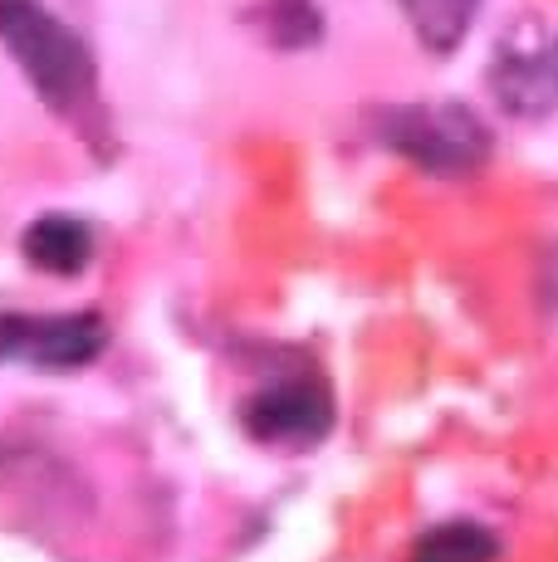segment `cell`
<instances>
[{"label": "cell", "mask_w": 558, "mask_h": 562, "mask_svg": "<svg viewBox=\"0 0 558 562\" xmlns=\"http://www.w3.org/2000/svg\"><path fill=\"white\" fill-rule=\"evenodd\" d=\"M412 5V20L436 49L456 45L466 35V20H470V0H406Z\"/></svg>", "instance_id": "52a82bcc"}, {"label": "cell", "mask_w": 558, "mask_h": 562, "mask_svg": "<svg viewBox=\"0 0 558 562\" xmlns=\"http://www.w3.org/2000/svg\"><path fill=\"white\" fill-rule=\"evenodd\" d=\"M245 426L265 440H314L328 426V396L319 386H275L245 406Z\"/></svg>", "instance_id": "3957f363"}, {"label": "cell", "mask_w": 558, "mask_h": 562, "mask_svg": "<svg viewBox=\"0 0 558 562\" xmlns=\"http://www.w3.org/2000/svg\"><path fill=\"white\" fill-rule=\"evenodd\" d=\"M10 328V348L30 352L35 362H55L74 367L89 362L103 348V323L99 318H55V323H5Z\"/></svg>", "instance_id": "277c9868"}, {"label": "cell", "mask_w": 558, "mask_h": 562, "mask_svg": "<svg viewBox=\"0 0 558 562\" xmlns=\"http://www.w3.org/2000/svg\"><path fill=\"white\" fill-rule=\"evenodd\" d=\"M25 259L45 274H79L83 259H89V231L69 215H45V221L30 225Z\"/></svg>", "instance_id": "5b68a950"}, {"label": "cell", "mask_w": 558, "mask_h": 562, "mask_svg": "<svg viewBox=\"0 0 558 562\" xmlns=\"http://www.w3.org/2000/svg\"><path fill=\"white\" fill-rule=\"evenodd\" d=\"M0 40L55 108H74L93 89V59L35 0H0Z\"/></svg>", "instance_id": "6da1fadb"}, {"label": "cell", "mask_w": 558, "mask_h": 562, "mask_svg": "<svg viewBox=\"0 0 558 562\" xmlns=\"http://www.w3.org/2000/svg\"><path fill=\"white\" fill-rule=\"evenodd\" d=\"M397 147L416 157L432 171H470L486 157V127L460 108H436V113H406L397 127Z\"/></svg>", "instance_id": "7a4b0ae2"}, {"label": "cell", "mask_w": 558, "mask_h": 562, "mask_svg": "<svg viewBox=\"0 0 558 562\" xmlns=\"http://www.w3.org/2000/svg\"><path fill=\"white\" fill-rule=\"evenodd\" d=\"M495 558V538L476 524H446L416 543L412 562H490Z\"/></svg>", "instance_id": "8992f818"}]
</instances>
